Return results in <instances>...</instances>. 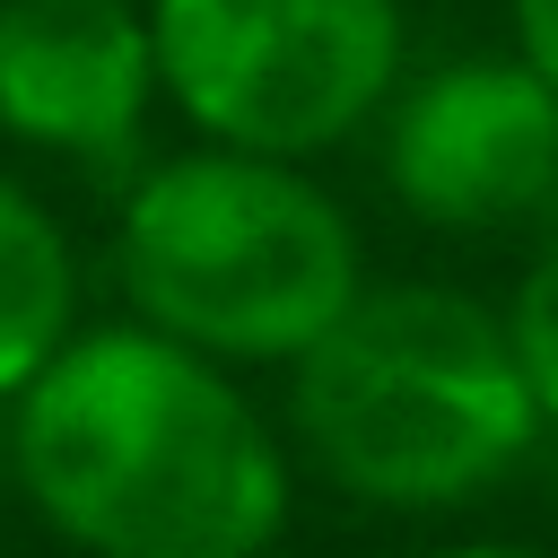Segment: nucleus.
<instances>
[{"label":"nucleus","mask_w":558,"mask_h":558,"mask_svg":"<svg viewBox=\"0 0 558 558\" xmlns=\"http://www.w3.org/2000/svg\"><path fill=\"white\" fill-rule=\"evenodd\" d=\"M506 17H514V52L549 78V96H558V0H506Z\"/></svg>","instance_id":"obj_9"},{"label":"nucleus","mask_w":558,"mask_h":558,"mask_svg":"<svg viewBox=\"0 0 558 558\" xmlns=\"http://www.w3.org/2000/svg\"><path fill=\"white\" fill-rule=\"evenodd\" d=\"M296 471L375 514H453L541 445L523 366L488 296L445 279H366L357 305L288 366L279 418Z\"/></svg>","instance_id":"obj_2"},{"label":"nucleus","mask_w":558,"mask_h":558,"mask_svg":"<svg viewBox=\"0 0 558 558\" xmlns=\"http://www.w3.org/2000/svg\"><path fill=\"white\" fill-rule=\"evenodd\" d=\"M157 105L148 0H0V140L17 157L131 174Z\"/></svg>","instance_id":"obj_6"},{"label":"nucleus","mask_w":558,"mask_h":558,"mask_svg":"<svg viewBox=\"0 0 558 558\" xmlns=\"http://www.w3.org/2000/svg\"><path fill=\"white\" fill-rule=\"evenodd\" d=\"M497 323H506V349L523 366V392H532L541 436H558V235L532 253V270L514 279V296L497 305Z\"/></svg>","instance_id":"obj_8"},{"label":"nucleus","mask_w":558,"mask_h":558,"mask_svg":"<svg viewBox=\"0 0 558 558\" xmlns=\"http://www.w3.org/2000/svg\"><path fill=\"white\" fill-rule=\"evenodd\" d=\"M157 96L209 148L314 166L410 78L401 0H148Z\"/></svg>","instance_id":"obj_4"},{"label":"nucleus","mask_w":558,"mask_h":558,"mask_svg":"<svg viewBox=\"0 0 558 558\" xmlns=\"http://www.w3.org/2000/svg\"><path fill=\"white\" fill-rule=\"evenodd\" d=\"M418 558H541V549H514V541H445V549H418Z\"/></svg>","instance_id":"obj_10"},{"label":"nucleus","mask_w":558,"mask_h":558,"mask_svg":"<svg viewBox=\"0 0 558 558\" xmlns=\"http://www.w3.org/2000/svg\"><path fill=\"white\" fill-rule=\"evenodd\" d=\"M78 323H87L78 235L26 174L0 166V410L70 349Z\"/></svg>","instance_id":"obj_7"},{"label":"nucleus","mask_w":558,"mask_h":558,"mask_svg":"<svg viewBox=\"0 0 558 558\" xmlns=\"http://www.w3.org/2000/svg\"><path fill=\"white\" fill-rule=\"evenodd\" d=\"M122 314L253 375L296 366L366 288V235L314 166L244 148L140 157L113 201Z\"/></svg>","instance_id":"obj_3"},{"label":"nucleus","mask_w":558,"mask_h":558,"mask_svg":"<svg viewBox=\"0 0 558 558\" xmlns=\"http://www.w3.org/2000/svg\"><path fill=\"white\" fill-rule=\"evenodd\" d=\"M0 471L78 558H270L296 453L235 366L148 331L78 323L0 410Z\"/></svg>","instance_id":"obj_1"},{"label":"nucleus","mask_w":558,"mask_h":558,"mask_svg":"<svg viewBox=\"0 0 558 558\" xmlns=\"http://www.w3.org/2000/svg\"><path fill=\"white\" fill-rule=\"evenodd\" d=\"M375 148L384 192L445 235L532 227L558 201V96L514 44L410 70L375 122Z\"/></svg>","instance_id":"obj_5"}]
</instances>
